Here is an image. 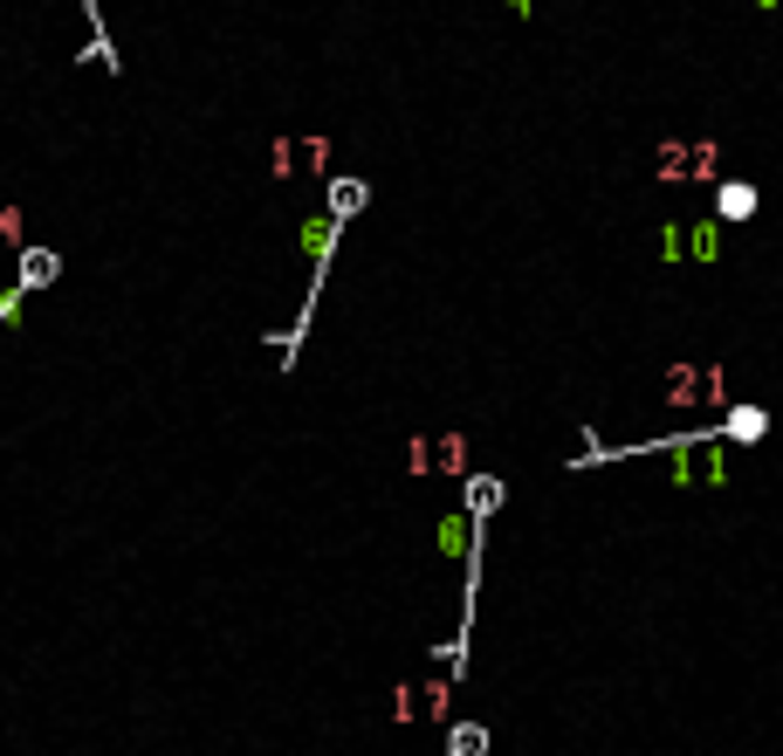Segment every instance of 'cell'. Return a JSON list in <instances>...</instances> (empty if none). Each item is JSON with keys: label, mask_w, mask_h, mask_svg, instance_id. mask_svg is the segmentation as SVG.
Returning <instances> with one entry per match:
<instances>
[{"label": "cell", "mask_w": 783, "mask_h": 756, "mask_svg": "<svg viewBox=\"0 0 783 756\" xmlns=\"http://www.w3.org/2000/svg\"><path fill=\"white\" fill-rule=\"evenodd\" d=\"M763 433H770V413H763V406H735V413L722 420V441H742V448L763 441Z\"/></svg>", "instance_id": "cell-3"}, {"label": "cell", "mask_w": 783, "mask_h": 756, "mask_svg": "<svg viewBox=\"0 0 783 756\" xmlns=\"http://www.w3.org/2000/svg\"><path fill=\"white\" fill-rule=\"evenodd\" d=\"M56 248H21V289H49L56 283Z\"/></svg>", "instance_id": "cell-4"}, {"label": "cell", "mask_w": 783, "mask_h": 756, "mask_svg": "<svg viewBox=\"0 0 783 756\" xmlns=\"http://www.w3.org/2000/svg\"><path fill=\"white\" fill-rule=\"evenodd\" d=\"M392 723H420V688H412V681L392 688Z\"/></svg>", "instance_id": "cell-7"}, {"label": "cell", "mask_w": 783, "mask_h": 756, "mask_svg": "<svg viewBox=\"0 0 783 756\" xmlns=\"http://www.w3.org/2000/svg\"><path fill=\"white\" fill-rule=\"evenodd\" d=\"M461 495H468V516H481V523H488V516L495 509H502V474H468V482H461Z\"/></svg>", "instance_id": "cell-1"}, {"label": "cell", "mask_w": 783, "mask_h": 756, "mask_svg": "<svg viewBox=\"0 0 783 756\" xmlns=\"http://www.w3.org/2000/svg\"><path fill=\"white\" fill-rule=\"evenodd\" d=\"M364 200H371V186H364V179H330V214H337V220H351Z\"/></svg>", "instance_id": "cell-5"}, {"label": "cell", "mask_w": 783, "mask_h": 756, "mask_svg": "<svg viewBox=\"0 0 783 756\" xmlns=\"http://www.w3.org/2000/svg\"><path fill=\"white\" fill-rule=\"evenodd\" d=\"M715 214H722V220H750V214H756V186H750V179H722V186H715Z\"/></svg>", "instance_id": "cell-2"}, {"label": "cell", "mask_w": 783, "mask_h": 756, "mask_svg": "<svg viewBox=\"0 0 783 756\" xmlns=\"http://www.w3.org/2000/svg\"><path fill=\"white\" fill-rule=\"evenodd\" d=\"M495 749V736L481 729V723H453V736H447V756H488Z\"/></svg>", "instance_id": "cell-6"}, {"label": "cell", "mask_w": 783, "mask_h": 756, "mask_svg": "<svg viewBox=\"0 0 783 756\" xmlns=\"http://www.w3.org/2000/svg\"><path fill=\"white\" fill-rule=\"evenodd\" d=\"M82 8H90V21H97V0H82ZM97 28H104V21H97Z\"/></svg>", "instance_id": "cell-10"}, {"label": "cell", "mask_w": 783, "mask_h": 756, "mask_svg": "<svg viewBox=\"0 0 783 756\" xmlns=\"http://www.w3.org/2000/svg\"><path fill=\"white\" fill-rule=\"evenodd\" d=\"M0 242H21V214L14 207H0Z\"/></svg>", "instance_id": "cell-9"}, {"label": "cell", "mask_w": 783, "mask_h": 756, "mask_svg": "<svg viewBox=\"0 0 783 756\" xmlns=\"http://www.w3.org/2000/svg\"><path fill=\"white\" fill-rule=\"evenodd\" d=\"M420 708H427V723H453V715H447V681H427L420 688Z\"/></svg>", "instance_id": "cell-8"}]
</instances>
